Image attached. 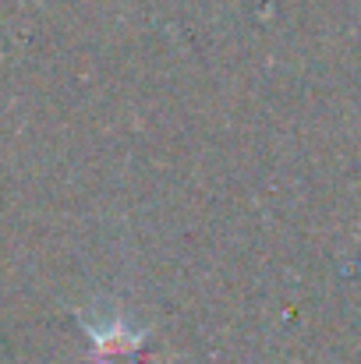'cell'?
<instances>
[{"label":"cell","instance_id":"1","mask_svg":"<svg viewBox=\"0 0 361 364\" xmlns=\"http://www.w3.org/2000/svg\"><path fill=\"white\" fill-rule=\"evenodd\" d=\"M78 322L96 347V364H145V333L131 329L120 311H82Z\"/></svg>","mask_w":361,"mask_h":364}]
</instances>
